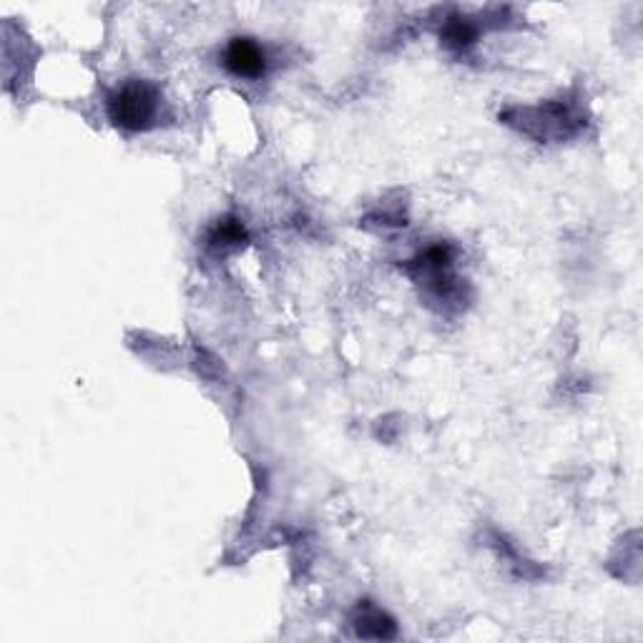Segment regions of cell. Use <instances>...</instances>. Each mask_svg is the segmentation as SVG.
I'll use <instances>...</instances> for the list:
<instances>
[{
    "label": "cell",
    "instance_id": "obj_1",
    "mask_svg": "<svg viewBox=\"0 0 643 643\" xmlns=\"http://www.w3.org/2000/svg\"><path fill=\"white\" fill-rule=\"evenodd\" d=\"M106 114L111 124L129 134L149 131L159 124L161 96L151 83L126 81L106 101Z\"/></svg>",
    "mask_w": 643,
    "mask_h": 643
},
{
    "label": "cell",
    "instance_id": "obj_2",
    "mask_svg": "<svg viewBox=\"0 0 643 643\" xmlns=\"http://www.w3.org/2000/svg\"><path fill=\"white\" fill-rule=\"evenodd\" d=\"M222 66L229 76L242 78V81H259L267 73L269 58L262 43L247 36H237L224 48Z\"/></svg>",
    "mask_w": 643,
    "mask_h": 643
},
{
    "label": "cell",
    "instance_id": "obj_3",
    "mask_svg": "<svg viewBox=\"0 0 643 643\" xmlns=\"http://www.w3.org/2000/svg\"><path fill=\"white\" fill-rule=\"evenodd\" d=\"M443 41L448 48H455V51H465V48L473 46L478 41V28L473 26L465 18H450L443 26Z\"/></svg>",
    "mask_w": 643,
    "mask_h": 643
},
{
    "label": "cell",
    "instance_id": "obj_4",
    "mask_svg": "<svg viewBox=\"0 0 643 643\" xmlns=\"http://www.w3.org/2000/svg\"><path fill=\"white\" fill-rule=\"evenodd\" d=\"M244 237L247 234H244L242 224L234 222V219H224L211 232V244H217V247H239V244H244Z\"/></svg>",
    "mask_w": 643,
    "mask_h": 643
}]
</instances>
